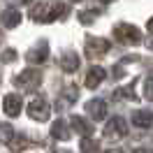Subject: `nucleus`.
I'll list each match as a JSON object with an SVG mask.
<instances>
[{"instance_id":"1","label":"nucleus","mask_w":153,"mask_h":153,"mask_svg":"<svg viewBox=\"0 0 153 153\" xmlns=\"http://www.w3.org/2000/svg\"><path fill=\"white\" fill-rule=\"evenodd\" d=\"M114 37L118 39V42H123V44H139L142 35H139V30L134 28V26H130V23H118L114 28Z\"/></svg>"},{"instance_id":"2","label":"nucleus","mask_w":153,"mask_h":153,"mask_svg":"<svg viewBox=\"0 0 153 153\" xmlns=\"http://www.w3.org/2000/svg\"><path fill=\"white\" fill-rule=\"evenodd\" d=\"M49 111H51V109H49V102L44 97H35V100L30 102V107H28L30 118H35V121H47Z\"/></svg>"},{"instance_id":"3","label":"nucleus","mask_w":153,"mask_h":153,"mask_svg":"<svg viewBox=\"0 0 153 153\" xmlns=\"http://www.w3.org/2000/svg\"><path fill=\"white\" fill-rule=\"evenodd\" d=\"M107 51H109V42L107 39H100V37H91L86 42V53L91 58H100L105 56Z\"/></svg>"},{"instance_id":"4","label":"nucleus","mask_w":153,"mask_h":153,"mask_svg":"<svg viewBox=\"0 0 153 153\" xmlns=\"http://www.w3.org/2000/svg\"><path fill=\"white\" fill-rule=\"evenodd\" d=\"M14 84L19 88H35L39 84V72L37 70H26V72H21V74L14 79Z\"/></svg>"},{"instance_id":"5","label":"nucleus","mask_w":153,"mask_h":153,"mask_svg":"<svg viewBox=\"0 0 153 153\" xmlns=\"http://www.w3.org/2000/svg\"><path fill=\"white\" fill-rule=\"evenodd\" d=\"M2 109L7 116H19L21 111V95H5V102H2Z\"/></svg>"},{"instance_id":"6","label":"nucleus","mask_w":153,"mask_h":153,"mask_svg":"<svg viewBox=\"0 0 153 153\" xmlns=\"http://www.w3.org/2000/svg\"><path fill=\"white\" fill-rule=\"evenodd\" d=\"M0 21H2V26H5V28H14V26H19V21H21V14H19V10L10 7V10H5V12H2Z\"/></svg>"},{"instance_id":"7","label":"nucleus","mask_w":153,"mask_h":153,"mask_svg":"<svg viewBox=\"0 0 153 153\" xmlns=\"http://www.w3.org/2000/svg\"><path fill=\"white\" fill-rule=\"evenodd\" d=\"M47 53H49V44L47 42H39L37 47L28 53V60L30 63H42V60H47Z\"/></svg>"},{"instance_id":"8","label":"nucleus","mask_w":153,"mask_h":153,"mask_svg":"<svg viewBox=\"0 0 153 153\" xmlns=\"http://www.w3.org/2000/svg\"><path fill=\"white\" fill-rule=\"evenodd\" d=\"M125 130H128V125H125V121H123V118H118V116L107 125V134H109V137H114V134H116V137H123Z\"/></svg>"},{"instance_id":"9","label":"nucleus","mask_w":153,"mask_h":153,"mask_svg":"<svg viewBox=\"0 0 153 153\" xmlns=\"http://www.w3.org/2000/svg\"><path fill=\"white\" fill-rule=\"evenodd\" d=\"M102 79H105V70L102 67H93V70H88V76H86V86L88 88H95L102 84Z\"/></svg>"},{"instance_id":"10","label":"nucleus","mask_w":153,"mask_h":153,"mask_svg":"<svg viewBox=\"0 0 153 153\" xmlns=\"http://www.w3.org/2000/svg\"><path fill=\"white\" fill-rule=\"evenodd\" d=\"M86 109H88V114L93 116V118H102V116L107 114V105L102 100H91L86 105Z\"/></svg>"},{"instance_id":"11","label":"nucleus","mask_w":153,"mask_h":153,"mask_svg":"<svg viewBox=\"0 0 153 153\" xmlns=\"http://www.w3.org/2000/svg\"><path fill=\"white\" fill-rule=\"evenodd\" d=\"M60 67L65 70V72H74L76 67H79V58L74 53H65V56L60 58Z\"/></svg>"},{"instance_id":"12","label":"nucleus","mask_w":153,"mask_h":153,"mask_svg":"<svg viewBox=\"0 0 153 153\" xmlns=\"http://www.w3.org/2000/svg\"><path fill=\"white\" fill-rule=\"evenodd\" d=\"M53 137H58V139H67L70 137V132H67V125L63 123V121H58V123H53Z\"/></svg>"},{"instance_id":"13","label":"nucleus","mask_w":153,"mask_h":153,"mask_svg":"<svg viewBox=\"0 0 153 153\" xmlns=\"http://www.w3.org/2000/svg\"><path fill=\"white\" fill-rule=\"evenodd\" d=\"M132 123L134 125H151V114L149 111H137L132 116Z\"/></svg>"},{"instance_id":"14","label":"nucleus","mask_w":153,"mask_h":153,"mask_svg":"<svg viewBox=\"0 0 153 153\" xmlns=\"http://www.w3.org/2000/svg\"><path fill=\"white\" fill-rule=\"evenodd\" d=\"M72 125H74V130H79V134H88V132H91L88 123L84 121V118H79V116H74V118H72Z\"/></svg>"},{"instance_id":"15","label":"nucleus","mask_w":153,"mask_h":153,"mask_svg":"<svg viewBox=\"0 0 153 153\" xmlns=\"http://www.w3.org/2000/svg\"><path fill=\"white\" fill-rule=\"evenodd\" d=\"M95 16H97V10H88V12H81V14H79V21H81V23H91Z\"/></svg>"},{"instance_id":"16","label":"nucleus","mask_w":153,"mask_h":153,"mask_svg":"<svg viewBox=\"0 0 153 153\" xmlns=\"http://www.w3.org/2000/svg\"><path fill=\"white\" fill-rule=\"evenodd\" d=\"M81 149H84V153H95L97 144L93 142V139H84V142H81Z\"/></svg>"},{"instance_id":"17","label":"nucleus","mask_w":153,"mask_h":153,"mask_svg":"<svg viewBox=\"0 0 153 153\" xmlns=\"http://www.w3.org/2000/svg\"><path fill=\"white\" fill-rule=\"evenodd\" d=\"M14 58H16V51H14V49H7V51L2 53V60H5V63H12Z\"/></svg>"},{"instance_id":"18","label":"nucleus","mask_w":153,"mask_h":153,"mask_svg":"<svg viewBox=\"0 0 153 153\" xmlns=\"http://www.w3.org/2000/svg\"><path fill=\"white\" fill-rule=\"evenodd\" d=\"M146 97H149V100H153V79H149V81H146Z\"/></svg>"},{"instance_id":"19","label":"nucleus","mask_w":153,"mask_h":153,"mask_svg":"<svg viewBox=\"0 0 153 153\" xmlns=\"http://www.w3.org/2000/svg\"><path fill=\"white\" fill-rule=\"evenodd\" d=\"M134 153H151V151H146V149H137Z\"/></svg>"},{"instance_id":"20","label":"nucleus","mask_w":153,"mask_h":153,"mask_svg":"<svg viewBox=\"0 0 153 153\" xmlns=\"http://www.w3.org/2000/svg\"><path fill=\"white\" fill-rule=\"evenodd\" d=\"M149 30H151V33H153V19L149 21Z\"/></svg>"},{"instance_id":"21","label":"nucleus","mask_w":153,"mask_h":153,"mask_svg":"<svg viewBox=\"0 0 153 153\" xmlns=\"http://www.w3.org/2000/svg\"><path fill=\"white\" fill-rule=\"evenodd\" d=\"M109 153H121V151H118V149H116V151H109Z\"/></svg>"},{"instance_id":"22","label":"nucleus","mask_w":153,"mask_h":153,"mask_svg":"<svg viewBox=\"0 0 153 153\" xmlns=\"http://www.w3.org/2000/svg\"><path fill=\"white\" fill-rule=\"evenodd\" d=\"M19 2H30V0H19Z\"/></svg>"},{"instance_id":"23","label":"nucleus","mask_w":153,"mask_h":153,"mask_svg":"<svg viewBox=\"0 0 153 153\" xmlns=\"http://www.w3.org/2000/svg\"><path fill=\"white\" fill-rule=\"evenodd\" d=\"M102 2H111V0H102Z\"/></svg>"},{"instance_id":"24","label":"nucleus","mask_w":153,"mask_h":153,"mask_svg":"<svg viewBox=\"0 0 153 153\" xmlns=\"http://www.w3.org/2000/svg\"><path fill=\"white\" fill-rule=\"evenodd\" d=\"M74 2H76V0H74Z\"/></svg>"}]
</instances>
